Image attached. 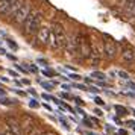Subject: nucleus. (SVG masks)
Masks as SVG:
<instances>
[{"mask_svg": "<svg viewBox=\"0 0 135 135\" xmlns=\"http://www.w3.org/2000/svg\"><path fill=\"white\" fill-rule=\"evenodd\" d=\"M67 44V33L65 29L61 23H53L50 27V40H49V46L53 50H59V49H65Z\"/></svg>", "mask_w": 135, "mask_h": 135, "instance_id": "nucleus-1", "label": "nucleus"}, {"mask_svg": "<svg viewBox=\"0 0 135 135\" xmlns=\"http://www.w3.org/2000/svg\"><path fill=\"white\" fill-rule=\"evenodd\" d=\"M41 23H43V14H41V11H31V14L27 15V18L23 23V32L26 35L32 37V35L38 33L40 27L43 26Z\"/></svg>", "mask_w": 135, "mask_h": 135, "instance_id": "nucleus-2", "label": "nucleus"}, {"mask_svg": "<svg viewBox=\"0 0 135 135\" xmlns=\"http://www.w3.org/2000/svg\"><path fill=\"white\" fill-rule=\"evenodd\" d=\"M103 58V41H100L96 35L91 37V58L88 61L91 65H99L100 59Z\"/></svg>", "mask_w": 135, "mask_h": 135, "instance_id": "nucleus-3", "label": "nucleus"}, {"mask_svg": "<svg viewBox=\"0 0 135 135\" xmlns=\"http://www.w3.org/2000/svg\"><path fill=\"white\" fill-rule=\"evenodd\" d=\"M78 53L82 59L91 58V41L84 33H78Z\"/></svg>", "mask_w": 135, "mask_h": 135, "instance_id": "nucleus-4", "label": "nucleus"}, {"mask_svg": "<svg viewBox=\"0 0 135 135\" xmlns=\"http://www.w3.org/2000/svg\"><path fill=\"white\" fill-rule=\"evenodd\" d=\"M118 53L117 50V44L115 41L109 37H105V41H103V56L106 59H114Z\"/></svg>", "mask_w": 135, "mask_h": 135, "instance_id": "nucleus-5", "label": "nucleus"}, {"mask_svg": "<svg viewBox=\"0 0 135 135\" xmlns=\"http://www.w3.org/2000/svg\"><path fill=\"white\" fill-rule=\"evenodd\" d=\"M29 14H31V5H29V2H26L25 5H23V6L15 12V15L12 17L14 23H15V25H23Z\"/></svg>", "mask_w": 135, "mask_h": 135, "instance_id": "nucleus-6", "label": "nucleus"}, {"mask_svg": "<svg viewBox=\"0 0 135 135\" xmlns=\"http://www.w3.org/2000/svg\"><path fill=\"white\" fill-rule=\"evenodd\" d=\"M5 122H6L8 131H9L12 135H23V129H21V126H20V122L15 118V117L6 115Z\"/></svg>", "mask_w": 135, "mask_h": 135, "instance_id": "nucleus-7", "label": "nucleus"}, {"mask_svg": "<svg viewBox=\"0 0 135 135\" xmlns=\"http://www.w3.org/2000/svg\"><path fill=\"white\" fill-rule=\"evenodd\" d=\"M20 126H21V129L25 131V132H31V131H33V129L37 128V122H35V118L33 117H31L29 114H25V115L21 117V120H20Z\"/></svg>", "mask_w": 135, "mask_h": 135, "instance_id": "nucleus-8", "label": "nucleus"}, {"mask_svg": "<svg viewBox=\"0 0 135 135\" xmlns=\"http://www.w3.org/2000/svg\"><path fill=\"white\" fill-rule=\"evenodd\" d=\"M65 50L70 56H74L78 53V35H71L67 37V44H65Z\"/></svg>", "mask_w": 135, "mask_h": 135, "instance_id": "nucleus-9", "label": "nucleus"}, {"mask_svg": "<svg viewBox=\"0 0 135 135\" xmlns=\"http://www.w3.org/2000/svg\"><path fill=\"white\" fill-rule=\"evenodd\" d=\"M37 38L43 46H49V40H50V27L49 26H41L37 33Z\"/></svg>", "mask_w": 135, "mask_h": 135, "instance_id": "nucleus-10", "label": "nucleus"}, {"mask_svg": "<svg viewBox=\"0 0 135 135\" xmlns=\"http://www.w3.org/2000/svg\"><path fill=\"white\" fill-rule=\"evenodd\" d=\"M122 61L124 64H132L135 61V50L132 47H124L122 50Z\"/></svg>", "mask_w": 135, "mask_h": 135, "instance_id": "nucleus-11", "label": "nucleus"}, {"mask_svg": "<svg viewBox=\"0 0 135 135\" xmlns=\"http://www.w3.org/2000/svg\"><path fill=\"white\" fill-rule=\"evenodd\" d=\"M15 0H0V15H9Z\"/></svg>", "mask_w": 135, "mask_h": 135, "instance_id": "nucleus-12", "label": "nucleus"}, {"mask_svg": "<svg viewBox=\"0 0 135 135\" xmlns=\"http://www.w3.org/2000/svg\"><path fill=\"white\" fill-rule=\"evenodd\" d=\"M26 2H27V0H15V2L12 3V8H11V12H9V15H11V17H14V15H15V12H17L20 8L25 5Z\"/></svg>", "mask_w": 135, "mask_h": 135, "instance_id": "nucleus-13", "label": "nucleus"}, {"mask_svg": "<svg viewBox=\"0 0 135 135\" xmlns=\"http://www.w3.org/2000/svg\"><path fill=\"white\" fill-rule=\"evenodd\" d=\"M91 76H93V78H96V79H99V80H103L105 78H106V76H105L103 73H100V71H94Z\"/></svg>", "mask_w": 135, "mask_h": 135, "instance_id": "nucleus-14", "label": "nucleus"}, {"mask_svg": "<svg viewBox=\"0 0 135 135\" xmlns=\"http://www.w3.org/2000/svg\"><path fill=\"white\" fill-rule=\"evenodd\" d=\"M43 134H44V132L41 131V129H38V128H35L33 131H31V132H29V135H43Z\"/></svg>", "mask_w": 135, "mask_h": 135, "instance_id": "nucleus-15", "label": "nucleus"}, {"mask_svg": "<svg viewBox=\"0 0 135 135\" xmlns=\"http://www.w3.org/2000/svg\"><path fill=\"white\" fill-rule=\"evenodd\" d=\"M115 111L117 112H120V114H126V112H128V111H126V108H123V106H115Z\"/></svg>", "mask_w": 135, "mask_h": 135, "instance_id": "nucleus-16", "label": "nucleus"}, {"mask_svg": "<svg viewBox=\"0 0 135 135\" xmlns=\"http://www.w3.org/2000/svg\"><path fill=\"white\" fill-rule=\"evenodd\" d=\"M118 76H120L122 79H124V80H128V79H129V74L126 73V71H118Z\"/></svg>", "mask_w": 135, "mask_h": 135, "instance_id": "nucleus-17", "label": "nucleus"}, {"mask_svg": "<svg viewBox=\"0 0 135 135\" xmlns=\"http://www.w3.org/2000/svg\"><path fill=\"white\" fill-rule=\"evenodd\" d=\"M43 86H44V88H47V90H50L53 85H52V84H49V82H43Z\"/></svg>", "mask_w": 135, "mask_h": 135, "instance_id": "nucleus-18", "label": "nucleus"}, {"mask_svg": "<svg viewBox=\"0 0 135 135\" xmlns=\"http://www.w3.org/2000/svg\"><path fill=\"white\" fill-rule=\"evenodd\" d=\"M126 86H128V88H131V90H135V84H134V82H128V84H126Z\"/></svg>", "mask_w": 135, "mask_h": 135, "instance_id": "nucleus-19", "label": "nucleus"}, {"mask_svg": "<svg viewBox=\"0 0 135 135\" xmlns=\"http://www.w3.org/2000/svg\"><path fill=\"white\" fill-rule=\"evenodd\" d=\"M96 103H97V105H103V100H102V99H99V97H96Z\"/></svg>", "mask_w": 135, "mask_h": 135, "instance_id": "nucleus-20", "label": "nucleus"}, {"mask_svg": "<svg viewBox=\"0 0 135 135\" xmlns=\"http://www.w3.org/2000/svg\"><path fill=\"white\" fill-rule=\"evenodd\" d=\"M31 106H32V108H37V106H38V102L32 100V102H31Z\"/></svg>", "mask_w": 135, "mask_h": 135, "instance_id": "nucleus-21", "label": "nucleus"}, {"mask_svg": "<svg viewBox=\"0 0 135 135\" xmlns=\"http://www.w3.org/2000/svg\"><path fill=\"white\" fill-rule=\"evenodd\" d=\"M43 135H58V134H56V132H52V131H50V132H44Z\"/></svg>", "mask_w": 135, "mask_h": 135, "instance_id": "nucleus-22", "label": "nucleus"}, {"mask_svg": "<svg viewBox=\"0 0 135 135\" xmlns=\"http://www.w3.org/2000/svg\"><path fill=\"white\" fill-rule=\"evenodd\" d=\"M71 78H73V79H76V80L80 79V76H78V74H71Z\"/></svg>", "mask_w": 135, "mask_h": 135, "instance_id": "nucleus-23", "label": "nucleus"}, {"mask_svg": "<svg viewBox=\"0 0 135 135\" xmlns=\"http://www.w3.org/2000/svg\"><path fill=\"white\" fill-rule=\"evenodd\" d=\"M9 46H11V47H14V49L17 47V44H15V43H12V41H9Z\"/></svg>", "mask_w": 135, "mask_h": 135, "instance_id": "nucleus-24", "label": "nucleus"}, {"mask_svg": "<svg viewBox=\"0 0 135 135\" xmlns=\"http://www.w3.org/2000/svg\"><path fill=\"white\" fill-rule=\"evenodd\" d=\"M88 135H94V134H88Z\"/></svg>", "mask_w": 135, "mask_h": 135, "instance_id": "nucleus-25", "label": "nucleus"}, {"mask_svg": "<svg viewBox=\"0 0 135 135\" xmlns=\"http://www.w3.org/2000/svg\"><path fill=\"white\" fill-rule=\"evenodd\" d=\"M132 2H135V0H132Z\"/></svg>", "mask_w": 135, "mask_h": 135, "instance_id": "nucleus-26", "label": "nucleus"}, {"mask_svg": "<svg viewBox=\"0 0 135 135\" xmlns=\"http://www.w3.org/2000/svg\"><path fill=\"white\" fill-rule=\"evenodd\" d=\"M134 114H135V111H134Z\"/></svg>", "mask_w": 135, "mask_h": 135, "instance_id": "nucleus-27", "label": "nucleus"}]
</instances>
